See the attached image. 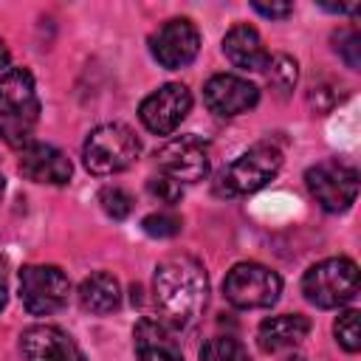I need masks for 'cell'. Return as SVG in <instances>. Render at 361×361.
Returning a JSON list of instances; mask_svg holds the SVG:
<instances>
[{"mask_svg": "<svg viewBox=\"0 0 361 361\" xmlns=\"http://www.w3.org/2000/svg\"><path fill=\"white\" fill-rule=\"evenodd\" d=\"M71 282L56 265H25L20 271V299L31 316H51L68 305Z\"/></svg>", "mask_w": 361, "mask_h": 361, "instance_id": "obj_6", "label": "cell"}, {"mask_svg": "<svg viewBox=\"0 0 361 361\" xmlns=\"http://www.w3.org/2000/svg\"><path fill=\"white\" fill-rule=\"evenodd\" d=\"M200 361H251L243 341L234 336H212L200 347Z\"/></svg>", "mask_w": 361, "mask_h": 361, "instance_id": "obj_20", "label": "cell"}, {"mask_svg": "<svg viewBox=\"0 0 361 361\" xmlns=\"http://www.w3.org/2000/svg\"><path fill=\"white\" fill-rule=\"evenodd\" d=\"M209 144L197 135H180L172 138L158 152L161 175H169L178 183H197L209 175Z\"/></svg>", "mask_w": 361, "mask_h": 361, "instance_id": "obj_10", "label": "cell"}, {"mask_svg": "<svg viewBox=\"0 0 361 361\" xmlns=\"http://www.w3.org/2000/svg\"><path fill=\"white\" fill-rule=\"evenodd\" d=\"M262 71H265L268 85H271L279 96H288V93L296 87V76H299V71H296V59H290L288 54L268 56V62H265Z\"/></svg>", "mask_w": 361, "mask_h": 361, "instance_id": "obj_19", "label": "cell"}, {"mask_svg": "<svg viewBox=\"0 0 361 361\" xmlns=\"http://www.w3.org/2000/svg\"><path fill=\"white\" fill-rule=\"evenodd\" d=\"M147 189L152 197H158L161 203H178L180 195H183V186L178 180H172L169 175H155L147 180Z\"/></svg>", "mask_w": 361, "mask_h": 361, "instance_id": "obj_26", "label": "cell"}, {"mask_svg": "<svg viewBox=\"0 0 361 361\" xmlns=\"http://www.w3.org/2000/svg\"><path fill=\"white\" fill-rule=\"evenodd\" d=\"M141 152V141L138 135L118 121L110 124H99L96 130H90V135L85 138L82 147V158L87 172L93 175H116L124 172Z\"/></svg>", "mask_w": 361, "mask_h": 361, "instance_id": "obj_2", "label": "cell"}, {"mask_svg": "<svg viewBox=\"0 0 361 361\" xmlns=\"http://www.w3.org/2000/svg\"><path fill=\"white\" fill-rule=\"evenodd\" d=\"M37 118H39V110H28V113H17V116H8V118H0V135L6 138V144L25 149L31 144V133H34Z\"/></svg>", "mask_w": 361, "mask_h": 361, "instance_id": "obj_21", "label": "cell"}, {"mask_svg": "<svg viewBox=\"0 0 361 361\" xmlns=\"http://www.w3.org/2000/svg\"><path fill=\"white\" fill-rule=\"evenodd\" d=\"M6 299H8V265L6 259L0 257V313L6 307Z\"/></svg>", "mask_w": 361, "mask_h": 361, "instance_id": "obj_28", "label": "cell"}, {"mask_svg": "<svg viewBox=\"0 0 361 361\" xmlns=\"http://www.w3.org/2000/svg\"><path fill=\"white\" fill-rule=\"evenodd\" d=\"M8 65V48H6V42L0 39V71Z\"/></svg>", "mask_w": 361, "mask_h": 361, "instance_id": "obj_29", "label": "cell"}, {"mask_svg": "<svg viewBox=\"0 0 361 361\" xmlns=\"http://www.w3.org/2000/svg\"><path fill=\"white\" fill-rule=\"evenodd\" d=\"M20 172L23 178L34 180V183H51V186H62L71 180L73 166L68 161V155L62 149H56L54 144H39L31 141L23 152H20Z\"/></svg>", "mask_w": 361, "mask_h": 361, "instance_id": "obj_13", "label": "cell"}, {"mask_svg": "<svg viewBox=\"0 0 361 361\" xmlns=\"http://www.w3.org/2000/svg\"><path fill=\"white\" fill-rule=\"evenodd\" d=\"M149 51H152L155 62L164 65V68H169V71L186 68L197 56V51H200V31L186 17L166 20L149 37Z\"/></svg>", "mask_w": 361, "mask_h": 361, "instance_id": "obj_9", "label": "cell"}, {"mask_svg": "<svg viewBox=\"0 0 361 361\" xmlns=\"http://www.w3.org/2000/svg\"><path fill=\"white\" fill-rule=\"evenodd\" d=\"M141 228L149 237H175L180 231V217L172 212H158V214H147L141 220Z\"/></svg>", "mask_w": 361, "mask_h": 361, "instance_id": "obj_24", "label": "cell"}, {"mask_svg": "<svg viewBox=\"0 0 361 361\" xmlns=\"http://www.w3.org/2000/svg\"><path fill=\"white\" fill-rule=\"evenodd\" d=\"M3 192H6V178H3V172H0V197H3Z\"/></svg>", "mask_w": 361, "mask_h": 361, "instance_id": "obj_31", "label": "cell"}, {"mask_svg": "<svg viewBox=\"0 0 361 361\" xmlns=\"http://www.w3.org/2000/svg\"><path fill=\"white\" fill-rule=\"evenodd\" d=\"M192 110V93L186 85L180 82H169L164 87H158L155 93H149L141 107H138V118L141 124L155 133V135H172L180 121L189 116Z\"/></svg>", "mask_w": 361, "mask_h": 361, "instance_id": "obj_8", "label": "cell"}, {"mask_svg": "<svg viewBox=\"0 0 361 361\" xmlns=\"http://www.w3.org/2000/svg\"><path fill=\"white\" fill-rule=\"evenodd\" d=\"M282 293V279L276 271L259 262H237L223 279V296L240 310L271 307Z\"/></svg>", "mask_w": 361, "mask_h": 361, "instance_id": "obj_5", "label": "cell"}, {"mask_svg": "<svg viewBox=\"0 0 361 361\" xmlns=\"http://www.w3.org/2000/svg\"><path fill=\"white\" fill-rule=\"evenodd\" d=\"M336 51L344 56V62L353 68V71H358V65H361V34L355 31V28H344V31H338L336 34Z\"/></svg>", "mask_w": 361, "mask_h": 361, "instance_id": "obj_25", "label": "cell"}, {"mask_svg": "<svg viewBox=\"0 0 361 361\" xmlns=\"http://www.w3.org/2000/svg\"><path fill=\"white\" fill-rule=\"evenodd\" d=\"M20 347L28 361H85L76 341L54 324H34L23 330Z\"/></svg>", "mask_w": 361, "mask_h": 361, "instance_id": "obj_12", "label": "cell"}, {"mask_svg": "<svg viewBox=\"0 0 361 361\" xmlns=\"http://www.w3.org/2000/svg\"><path fill=\"white\" fill-rule=\"evenodd\" d=\"M310 333V322L302 313H282V316H271L259 324L257 330V341L265 353H279V350H290L296 344H302Z\"/></svg>", "mask_w": 361, "mask_h": 361, "instance_id": "obj_15", "label": "cell"}, {"mask_svg": "<svg viewBox=\"0 0 361 361\" xmlns=\"http://www.w3.org/2000/svg\"><path fill=\"white\" fill-rule=\"evenodd\" d=\"M152 299L164 322L172 330H183L197 322L209 299V279L203 265L189 254H172L158 262L152 276Z\"/></svg>", "mask_w": 361, "mask_h": 361, "instance_id": "obj_1", "label": "cell"}, {"mask_svg": "<svg viewBox=\"0 0 361 361\" xmlns=\"http://www.w3.org/2000/svg\"><path fill=\"white\" fill-rule=\"evenodd\" d=\"M282 166V152L274 144H257L240 158H234L214 180V192L220 197H245L262 189L268 180L276 178Z\"/></svg>", "mask_w": 361, "mask_h": 361, "instance_id": "obj_3", "label": "cell"}, {"mask_svg": "<svg viewBox=\"0 0 361 361\" xmlns=\"http://www.w3.org/2000/svg\"><path fill=\"white\" fill-rule=\"evenodd\" d=\"M99 203H102L104 214L113 217V220H124L133 212V197L118 186H104L99 192Z\"/></svg>", "mask_w": 361, "mask_h": 361, "instance_id": "obj_23", "label": "cell"}, {"mask_svg": "<svg viewBox=\"0 0 361 361\" xmlns=\"http://www.w3.org/2000/svg\"><path fill=\"white\" fill-rule=\"evenodd\" d=\"M39 110L34 76L28 68H8L0 73V118Z\"/></svg>", "mask_w": 361, "mask_h": 361, "instance_id": "obj_17", "label": "cell"}, {"mask_svg": "<svg viewBox=\"0 0 361 361\" xmlns=\"http://www.w3.org/2000/svg\"><path fill=\"white\" fill-rule=\"evenodd\" d=\"M307 189L324 212H344L355 203L358 172L344 161H319L305 172Z\"/></svg>", "mask_w": 361, "mask_h": 361, "instance_id": "obj_7", "label": "cell"}, {"mask_svg": "<svg viewBox=\"0 0 361 361\" xmlns=\"http://www.w3.org/2000/svg\"><path fill=\"white\" fill-rule=\"evenodd\" d=\"M282 361H307V358H302V355H288V358H282Z\"/></svg>", "mask_w": 361, "mask_h": 361, "instance_id": "obj_30", "label": "cell"}, {"mask_svg": "<svg viewBox=\"0 0 361 361\" xmlns=\"http://www.w3.org/2000/svg\"><path fill=\"white\" fill-rule=\"evenodd\" d=\"M251 8L262 17H268V20H285L293 11L290 3H251Z\"/></svg>", "mask_w": 361, "mask_h": 361, "instance_id": "obj_27", "label": "cell"}, {"mask_svg": "<svg viewBox=\"0 0 361 361\" xmlns=\"http://www.w3.org/2000/svg\"><path fill=\"white\" fill-rule=\"evenodd\" d=\"M333 333H336V341L347 350V353H358L361 347V330H358V310H344L336 324H333Z\"/></svg>", "mask_w": 361, "mask_h": 361, "instance_id": "obj_22", "label": "cell"}, {"mask_svg": "<svg viewBox=\"0 0 361 361\" xmlns=\"http://www.w3.org/2000/svg\"><path fill=\"white\" fill-rule=\"evenodd\" d=\"M203 102L212 113L231 118V116L248 113L259 102V90H257V85H251L248 79H243L237 73H217L206 82Z\"/></svg>", "mask_w": 361, "mask_h": 361, "instance_id": "obj_11", "label": "cell"}, {"mask_svg": "<svg viewBox=\"0 0 361 361\" xmlns=\"http://www.w3.org/2000/svg\"><path fill=\"white\" fill-rule=\"evenodd\" d=\"M135 355L138 361H183L180 344L175 341V336L169 333V327L164 322H155L149 316H144L135 330Z\"/></svg>", "mask_w": 361, "mask_h": 361, "instance_id": "obj_14", "label": "cell"}, {"mask_svg": "<svg viewBox=\"0 0 361 361\" xmlns=\"http://www.w3.org/2000/svg\"><path fill=\"white\" fill-rule=\"evenodd\" d=\"M118 302H121V288H118V279L113 274L96 271V274L82 279V285H79V305H82V310L104 316V313H113L118 307Z\"/></svg>", "mask_w": 361, "mask_h": 361, "instance_id": "obj_18", "label": "cell"}, {"mask_svg": "<svg viewBox=\"0 0 361 361\" xmlns=\"http://www.w3.org/2000/svg\"><path fill=\"white\" fill-rule=\"evenodd\" d=\"M223 54L240 71H262L268 62V51L254 25H234L223 37Z\"/></svg>", "mask_w": 361, "mask_h": 361, "instance_id": "obj_16", "label": "cell"}, {"mask_svg": "<svg viewBox=\"0 0 361 361\" xmlns=\"http://www.w3.org/2000/svg\"><path fill=\"white\" fill-rule=\"evenodd\" d=\"M302 293L316 307H341L358 293V265L347 257H330L307 268Z\"/></svg>", "mask_w": 361, "mask_h": 361, "instance_id": "obj_4", "label": "cell"}]
</instances>
